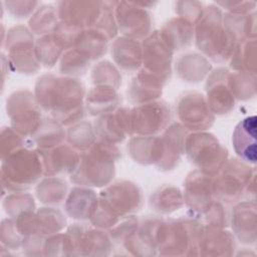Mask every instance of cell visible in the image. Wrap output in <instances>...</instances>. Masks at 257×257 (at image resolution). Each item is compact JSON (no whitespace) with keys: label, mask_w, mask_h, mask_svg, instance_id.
Returning <instances> with one entry per match:
<instances>
[{"label":"cell","mask_w":257,"mask_h":257,"mask_svg":"<svg viewBox=\"0 0 257 257\" xmlns=\"http://www.w3.org/2000/svg\"><path fill=\"white\" fill-rule=\"evenodd\" d=\"M43 167L44 177H65L70 176L77 168L80 153L73 149L69 144H62L50 150L40 151Z\"/></svg>","instance_id":"ffe728a7"},{"label":"cell","mask_w":257,"mask_h":257,"mask_svg":"<svg viewBox=\"0 0 257 257\" xmlns=\"http://www.w3.org/2000/svg\"><path fill=\"white\" fill-rule=\"evenodd\" d=\"M175 8L180 18L185 19L194 26L200 20L204 11L203 4L199 1H177Z\"/></svg>","instance_id":"681fc988"},{"label":"cell","mask_w":257,"mask_h":257,"mask_svg":"<svg viewBox=\"0 0 257 257\" xmlns=\"http://www.w3.org/2000/svg\"><path fill=\"white\" fill-rule=\"evenodd\" d=\"M66 141L79 153L87 151L97 141L93 123L82 119L68 126Z\"/></svg>","instance_id":"74e56055"},{"label":"cell","mask_w":257,"mask_h":257,"mask_svg":"<svg viewBox=\"0 0 257 257\" xmlns=\"http://www.w3.org/2000/svg\"><path fill=\"white\" fill-rule=\"evenodd\" d=\"M229 74L227 68L219 67L211 71L207 77L205 97L214 114L224 115L235 107L236 99L228 84Z\"/></svg>","instance_id":"2e32d148"},{"label":"cell","mask_w":257,"mask_h":257,"mask_svg":"<svg viewBox=\"0 0 257 257\" xmlns=\"http://www.w3.org/2000/svg\"><path fill=\"white\" fill-rule=\"evenodd\" d=\"M213 178L214 176L200 170H194L188 174L184 183L183 197L190 217L200 221L216 201Z\"/></svg>","instance_id":"7c38bea8"},{"label":"cell","mask_w":257,"mask_h":257,"mask_svg":"<svg viewBox=\"0 0 257 257\" xmlns=\"http://www.w3.org/2000/svg\"><path fill=\"white\" fill-rule=\"evenodd\" d=\"M38 233L47 237L60 233L66 228L65 215L53 207H44L36 211Z\"/></svg>","instance_id":"f35d334b"},{"label":"cell","mask_w":257,"mask_h":257,"mask_svg":"<svg viewBox=\"0 0 257 257\" xmlns=\"http://www.w3.org/2000/svg\"><path fill=\"white\" fill-rule=\"evenodd\" d=\"M6 111L11 126L27 140L36 133L44 118L35 94L26 89L10 94L6 101Z\"/></svg>","instance_id":"ba28073f"},{"label":"cell","mask_w":257,"mask_h":257,"mask_svg":"<svg viewBox=\"0 0 257 257\" xmlns=\"http://www.w3.org/2000/svg\"><path fill=\"white\" fill-rule=\"evenodd\" d=\"M3 208L9 218H15L27 210H36L34 198L25 192L10 193L3 200Z\"/></svg>","instance_id":"ee69618b"},{"label":"cell","mask_w":257,"mask_h":257,"mask_svg":"<svg viewBox=\"0 0 257 257\" xmlns=\"http://www.w3.org/2000/svg\"><path fill=\"white\" fill-rule=\"evenodd\" d=\"M218 7L226 9L227 13L236 15H247L255 11V1H217Z\"/></svg>","instance_id":"816d5d0a"},{"label":"cell","mask_w":257,"mask_h":257,"mask_svg":"<svg viewBox=\"0 0 257 257\" xmlns=\"http://www.w3.org/2000/svg\"><path fill=\"white\" fill-rule=\"evenodd\" d=\"M194 41L207 59L217 63L230 59L237 41L225 28L223 11L215 3L204 7L203 14L195 25Z\"/></svg>","instance_id":"3957f363"},{"label":"cell","mask_w":257,"mask_h":257,"mask_svg":"<svg viewBox=\"0 0 257 257\" xmlns=\"http://www.w3.org/2000/svg\"><path fill=\"white\" fill-rule=\"evenodd\" d=\"M178 76L186 82L197 83L202 81L212 70V65L203 54L190 52L181 55L175 63Z\"/></svg>","instance_id":"f546056e"},{"label":"cell","mask_w":257,"mask_h":257,"mask_svg":"<svg viewBox=\"0 0 257 257\" xmlns=\"http://www.w3.org/2000/svg\"><path fill=\"white\" fill-rule=\"evenodd\" d=\"M256 202L245 200L235 204L230 217L233 235L241 243H256Z\"/></svg>","instance_id":"603a6c76"},{"label":"cell","mask_w":257,"mask_h":257,"mask_svg":"<svg viewBox=\"0 0 257 257\" xmlns=\"http://www.w3.org/2000/svg\"><path fill=\"white\" fill-rule=\"evenodd\" d=\"M90 77L94 85H105L118 89L121 84L119 69L108 60H102L96 63L91 71Z\"/></svg>","instance_id":"7bdbcfd3"},{"label":"cell","mask_w":257,"mask_h":257,"mask_svg":"<svg viewBox=\"0 0 257 257\" xmlns=\"http://www.w3.org/2000/svg\"><path fill=\"white\" fill-rule=\"evenodd\" d=\"M159 30L175 52L190 47L195 38V26L180 17L171 18Z\"/></svg>","instance_id":"4dcf8cb0"},{"label":"cell","mask_w":257,"mask_h":257,"mask_svg":"<svg viewBox=\"0 0 257 257\" xmlns=\"http://www.w3.org/2000/svg\"><path fill=\"white\" fill-rule=\"evenodd\" d=\"M142 68L167 83L172 75V61L175 51L170 47L160 30L153 31L142 42Z\"/></svg>","instance_id":"5bb4252c"},{"label":"cell","mask_w":257,"mask_h":257,"mask_svg":"<svg viewBox=\"0 0 257 257\" xmlns=\"http://www.w3.org/2000/svg\"><path fill=\"white\" fill-rule=\"evenodd\" d=\"M228 84L236 100H248L256 95L255 72H230L228 77Z\"/></svg>","instance_id":"ab89813d"},{"label":"cell","mask_w":257,"mask_h":257,"mask_svg":"<svg viewBox=\"0 0 257 257\" xmlns=\"http://www.w3.org/2000/svg\"><path fill=\"white\" fill-rule=\"evenodd\" d=\"M35 50L41 66L50 68L60 60L64 49L58 44L52 34L40 36L35 41Z\"/></svg>","instance_id":"60d3db41"},{"label":"cell","mask_w":257,"mask_h":257,"mask_svg":"<svg viewBox=\"0 0 257 257\" xmlns=\"http://www.w3.org/2000/svg\"><path fill=\"white\" fill-rule=\"evenodd\" d=\"M236 250V238L226 228L211 225L203 227L199 241V255L231 256Z\"/></svg>","instance_id":"7402d4cb"},{"label":"cell","mask_w":257,"mask_h":257,"mask_svg":"<svg viewBox=\"0 0 257 257\" xmlns=\"http://www.w3.org/2000/svg\"><path fill=\"white\" fill-rule=\"evenodd\" d=\"M162 220L160 216L143 218L137 231L123 243L127 252L136 256L158 255V231Z\"/></svg>","instance_id":"d6986e66"},{"label":"cell","mask_w":257,"mask_h":257,"mask_svg":"<svg viewBox=\"0 0 257 257\" xmlns=\"http://www.w3.org/2000/svg\"><path fill=\"white\" fill-rule=\"evenodd\" d=\"M256 120V115L243 118L235 126L232 135V144L236 155L241 161L252 166H255L257 160Z\"/></svg>","instance_id":"cb8c5ba5"},{"label":"cell","mask_w":257,"mask_h":257,"mask_svg":"<svg viewBox=\"0 0 257 257\" xmlns=\"http://www.w3.org/2000/svg\"><path fill=\"white\" fill-rule=\"evenodd\" d=\"M131 158L140 165H158L163 156V142L160 136H134L127 144Z\"/></svg>","instance_id":"83f0119b"},{"label":"cell","mask_w":257,"mask_h":257,"mask_svg":"<svg viewBox=\"0 0 257 257\" xmlns=\"http://www.w3.org/2000/svg\"><path fill=\"white\" fill-rule=\"evenodd\" d=\"M90 61L74 48H70L62 54L59 60V71L64 76L77 78L86 73Z\"/></svg>","instance_id":"b9f144b4"},{"label":"cell","mask_w":257,"mask_h":257,"mask_svg":"<svg viewBox=\"0 0 257 257\" xmlns=\"http://www.w3.org/2000/svg\"><path fill=\"white\" fill-rule=\"evenodd\" d=\"M201 219L204 220L205 225H211L220 228H227L230 221V217L226 211L225 204L218 200L213 203L211 208L201 217Z\"/></svg>","instance_id":"c3c4849f"},{"label":"cell","mask_w":257,"mask_h":257,"mask_svg":"<svg viewBox=\"0 0 257 257\" xmlns=\"http://www.w3.org/2000/svg\"><path fill=\"white\" fill-rule=\"evenodd\" d=\"M204 224L193 217L162 220L158 231V255H199V241Z\"/></svg>","instance_id":"277c9868"},{"label":"cell","mask_w":257,"mask_h":257,"mask_svg":"<svg viewBox=\"0 0 257 257\" xmlns=\"http://www.w3.org/2000/svg\"><path fill=\"white\" fill-rule=\"evenodd\" d=\"M171 109L163 99L135 105L131 108L132 134L134 136H158L171 121Z\"/></svg>","instance_id":"8fae6325"},{"label":"cell","mask_w":257,"mask_h":257,"mask_svg":"<svg viewBox=\"0 0 257 257\" xmlns=\"http://www.w3.org/2000/svg\"><path fill=\"white\" fill-rule=\"evenodd\" d=\"M5 47L10 66L22 74H35L41 68L38 61L33 33L23 25L10 28L7 32Z\"/></svg>","instance_id":"30bf717a"},{"label":"cell","mask_w":257,"mask_h":257,"mask_svg":"<svg viewBox=\"0 0 257 257\" xmlns=\"http://www.w3.org/2000/svg\"><path fill=\"white\" fill-rule=\"evenodd\" d=\"M55 6L60 22L80 29H89L100 14L103 1H59Z\"/></svg>","instance_id":"ac0fdd59"},{"label":"cell","mask_w":257,"mask_h":257,"mask_svg":"<svg viewBox=\"0 0 257 257\" xmlns=\"http://www.w3.org/2000/svg\"><path fill=\"white\" fill-rule=\"evenodd\" d=\"M59 23L56 6L40 5L29 19V29L33 34L44 36L52 34Z\"/></svg>","instance_id":"d590c367"},{"label":"cell","mask_w":257,"mask_h":257,"mask_svg":"<svg viewBox=\"0 0 257 257\" xmlns=\"http://www.w3.org/2000/svg\"><path fill=\"white\" fill-rule=\"evenodd\" d=\"M120 101L117 89L111 86L94 85L85 94V109L90 115L99 116L117 109Z\"/></svg>","instance_id":"f1b7e54d"},{"label":"cell","mask_w":257,"mask_h":257,"mask_svg":"<svg viewBox=\"0 0 257 257\" xmlns=\"http://www.w3.org/2000/svg\"><path fill=\"white\" fill-rule=\"evenodd\" d=\"M2 3L13 17L19 19L32 16L40 5L38 1H4Z\"/></svg>","instance_id":"f907efd6"},{"label":"cell","mask_w":257,"mask_h":257,"mask_svg":"<svg viewBox=\"0 0 257 257\" xmlns=\"http://www.w3.org/2000/svg\"><path fill=\"white\" fill-rule=\"evenodd\" d=\"M165 84L161 78L141 68L130 83L127 97L136 105L160 99Z\"/></svg>","instance_id":"4316f807"},{"label":"cell","mask_w":257,"mask_h":257,"mask_svg":"<svg viewBox=\"0 0 257 257\" xmlns=\"http://www.w3.org/2000/svg\"><path fill=\"white\" fill-rule=\"evenodd\" d=\"M34 94L42 110L63 126L84 117L86 91L78 78L45 73L37 79Z\"/></svg>","instance_id":"6da1fadb"},{"label":"cell","mask_w":257,"mask_h":257,"mask_svg":"<svg viewBox=\"0 0 257 257\" xmlns=\"http://www.w3.org/2000/svg\"><path fill=\"white\" fill-rule=\"evenodd\" d=\"M149 205L154 212L160 215L174 213L185 206L183 192L171 185L162 186L151 195Z\"/></svg>","instance_id":"d6a6232c"},{"label":"cell","mask_w":257,"mask_h":257,"mask_svg":"<svg viewBox=\"0 0 257 257\" xmlns=\"http://www.w3.org/2000/svg\"><path fill=\"white\" fill-rule=\"evenodd\" d=\"M229 61L234 71L256 73V39H244L238 42Z\"/></svg>","instance_id":"8d00e7d4"},{"label":"cell","mask_w":257,"mask_h":257,"mask_svg":"<svg viewBox=\"0 0 257 257\" xmlns=\"http://www.w3.org/2000/svg\"><path fill=\"white\" fill-rule=\"evenodd\" d=\"M29 140V145L36 150H50L64 144L66 131L61 123L48 116L43 118L40 126Z\"/></svg>","instance_id":"1f68e13d"},{"label":"cell","mask_w":257,"mask_h":257,"mask_svg":"<svg viewBox=\"0 0 257 257\" xmlns=\"http://www.w3.org/2000/svg\"><path fill=\"white\" fill-rule=\"evenodd\" d=\"M23 236L18 232L14 220L7 218L1 224V243L8 250H16L22 246Z\"/></svg>","instance_id":"7dc6e473"},{"label":"cell","mask_w":257,"mask_h":257,"mask_svg":"<svg viewBox=\"0 0 257 257\" xmlns=\"http://www.w3.org/2000/svg\"><path fill=\"white\" fill-rule=\"evenodd\" d=\"M114 17L117 31L121 33V36L140 41L153 32L152 14L136 2L116 1Z\"/></svg>","instance_id":"9a60e30c"},{"label":"cell","mask_w":257,"mask_h":257,"mask_svg":"<svg viewBox=\"0 0 257 257\" xmlns=\"http://www.w3.org/2000/svg\"><path fill=\"white\" fill-rule=\"evenodd\" d=\"M143 203L142 189L127 180L111 182L98 194V205L119 219L140 211Z\"/></svg>","instance_id":"9c48e42d"},{"label":"cell","mask_w":257,"mask_h":257,"mask_svg":"<svg viewBox=\"0 0 257 257\" xmlns=\"http://www.w3.org/2000/svg\"><path fill=\"white\" fill-rule=\"evenodd\" d=\"M110 55L116 67L125 73H137L143 64L142 42L124 36L117 37L110 45Z\"/></svg>","instance_id":"d4e9b609"},{"label":"cell","mask_w":257,"mask_h":257,"mask_svg":"<svg viewBox=\"0 0 257 257\" xmlns=\"http://www.w3.org/2000/svg\"><path fill=\"white\" fill-rule=\"evenodd\" d=\"M108 42V39L96 30L85 29L81 32L72 48L92 62L101 58L107 52Z\"/></svg>","instance_id":"e575fe53"},{"label":"cell","mask_w":257,"mask_h":257,"mask_svg":"<svg viewBox=\"0 0 257 257\" xmlns=\"http://www.w3.org/2000/svg\"><path fill=\"white\" fill-rule=\"evenodd\" d=\"M44 177V167L39 152L26 146L5 159L1 164L3 192H25Z\"/></svg>","instance_id":"5b68a950"},{"label":"cell","mask_w":257,"mask_h":257,"mask_svg":"<svg viewBox=\"0 0 257 257\" xmlns=\"http://www.w3.org/2000/svg\"><path fill=\"white\" fill-rule=\"evenodd\" d=\"M255 168L240 159H231L213 178L215 198L225 205L236 204L246 195L249 183L255 178Z\"/></svg>","instance_id":"52a82bcc"},{"label":"cell","mask_w":257,"mask_h":257,"mask_svg":"<svg viewBox=\"0 0 257 257\" xmlns=\"http://www.w3.org/2000/svg\"><path fill=\"white\" fill-rule=\"evenodd\" d=\"M185 155L197 170L215 176L229 159L228 150L208 132L188 134L185 142Z\"/></svg>","instance_id":"8992f818"},{"label":"cell","mask_w":257,"mask_h":257,"mask_svg":"<svg viewBox=\"0 0 257 257\" xmlns=\"http://www.w3.org/2000/svg\"><path fill=\"white\" fill-rule=\"evenodd\" d=\"M176 112L180 123L190 132H206L215 121L205 95L196 90L186 91L179 97Z\"/></svg>","instance_id":"4fadbf2b"},{"label":"cell","mask_w":257,"mask_h":257,"mask_svg":"<svg viewBox=\"0 0 257 257\" xmlns=\"http://www.w3.org/2000/svg\"><path fill=\"white\" fill-rule=\"evenodd\" d=\"M68 192L67 183L61 177L45 176L35 187L36 198L47 206H56L63 203Z\"/></svg>","instance_id":"836d02e7"},{"label":"cell","mask_w":257,"mask_h":257,"mask_svg":"<svg viewBox=\"0 0 257 257\" xmlns=\"http://www.w3.org/2000/svg\"><path fill=\"white\" fill-rule=\"evenodd\" d=\"M139 224L140 220L136 216L128 215L120 218L107 230V233L112 243L123 245V243L137 231Z\"/></svg>","instance_id":"f6af8a7d"},{"label":"cell","mask_w":257,"mask_h":257,"mask_svg":"<svg viewBox=\"0 0 257 257\" xmlns=\"http://www.w3.org/2000/svg\"><path fill=\"white\" fill-rule=\"evenodd\" d=\"M119 158L117 145L97 140L87 151L80 153L78 166L69 179L76 186L103 188L112 182Z\"/></svg>","instance_id":"7a4b0ae2"},{"label":"cell","mask_w":257,"mask_h":257,"mask_svg":"<svg viewBox=\"0 0 257 257\" xmlns=\"http://www.w3.org/2000/svg\"><path fill=\"white\" fill-rule=\"evenodd\" d=\"M188 134L180 122L172 123L163 132V156L157 165L160 171H172L179 165L182 156L185 155V142Z\"/></svg>","instance_id":"44dd1931"},{"label":"cell","mask_w":257,"mask_h":257,"mask_svg":"<svg viewBox=\"0 0 257 257\" xmlns=\"http://www.w3.org/2000/svg\"><path fill=\"white\" fill-rule=\"evenodd\" d=\"M98 205V195L88 187L76 186L69 190L64 201L67 216L77 221L90 220Z\"/></svg>","instance_id":"484cf974"},{"label":"cell","mask_w":257,"mask_h":257,"mask_svg":"<svg viewBox=\"0 0 257 257\" xmlns=\"http://www.w3.org/2000/svg\"><path fill=\"white\" fill-rule=\"evenodd\" d=\"M1 145V160L5 159L12 153L26 147L27 139L17 133L12 126H3L0 137Z\"/></svg>","instance_id":"bcb514c9"},{"label":"cell","mask_w":257,"mask_h":257,"mask_svg":"<svg viewBox=\"0 0 257 257\" xmlns=\"http://www.w3.org/2000/svg\"><path fill=\"white\" fill-rule=\"evenodd\" d=\"M93 127L97 140L113 145L122 143L126 137H133L131 107L119 106L112 112L97 116Z\"/></svg>","instance_id":"e0dca14e"}]
</instances>
